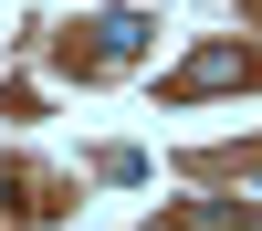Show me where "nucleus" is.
Instances as JSON below:
<instances>
[{
	"label": "nucleus",
	"instance_id": "f257e3e1",
	"mask_svg": "<svg viewBox=\"0 0 262 231\" xmlns=\"http://www.w3.org/2000/svg\"><path fill=\"white\" fill-rule=\"evenodd\" d=\"M210 84H252V53H242V42H210V53H189L179 63V74H168V95H210Z\"/></svg>",
	"mask_w": 262,
	"mask_h": 231
}]
</instances>
